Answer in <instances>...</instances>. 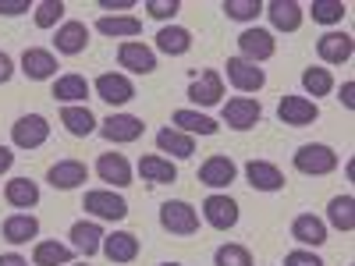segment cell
Listing matches in <instances>:
<instances>
[{"label": "cell", "instance_id": "1", "mask_svg": "<svg viewBox=\"0 0 355 266\" xmlns=\"http://www.w3.org/2000/svg\"><path fill=\"white\" fill-rule=\"evenodd\" d=\"M295 170L309 174V177H323V174L338 170V153L323 142H306V145H299V153H295Z\"/></svg>", "mask_w": 355, "mask_h": 266}, {"label": "cell", "instance_id": "2", "mask_svg": "<svg viewBox=\"0 0 355 266\" xmlns=\"http://www.w3.org/2000/svg\"><path fill=\"white\" fill-rule=\"evenodd\" d=\"M160 227L171 231V234H182V238H189V234L199 231V213L196 206H189L185 199H171L160 206Z\"/></svg>", "mask_w": 355, "mask_h": 266}, {"label": "cell", "instance_id": "3", "mask_svg": "<svg viewBox=\"0 0 355 266\" xmlns=\"http://www.w3.org/2000/svg\"><path fill=\"white\" fill-rule=\"evenodd\" d=\"M82 210L93 213L96 220H125L128 217V202L114 188H93V192H85Z\"/></svg>", "mask_w": 355, "mask_h": 266}, {"label": "cell", "instance_id": "4", "mask_svg": "<svg viewBox=\"0 0 355 266\" xmlns=\"http://www.w3.org/2000/svg\"><path fill=\"white\" fill-rule=\"evenodd\" d=\"M46 139H50V121L43 114H21L11 125V142L18 150H40Z\"/></svg>", "mask_w": 355, "mask_h": 266}, {"label": "cell", "instance_id": "5", "mask_svg": "<svg viewBox=\"0 0 355 266\" xmlns=\"http://www.w3.org/2000/svg\"><path fill=\"white\" fill-rule=\"evenodd\" d=\"M227 82L239 89V93H259V89L266 85V71L252 61H245V57H227Z\"/></svg>", "mask_w": 355, "mask_h": 266}, {"label": "cell", "instance_id": "6", "mask_svg": "<svg viewBox=\"0 0 355 266\" xmlns=\"http://www.w3.org/2000/svg\"><path fill=\"white\" fill-rule=\"evenodd\" d=\"M259 117H263V107H259V100H252V96H234V100L224 103V125L234 128V132L256 128Z\"/></svg>", "mask_w": 355, "mask_h": 266}, {"label": "cell", "instance_id": "7", "mask_svg": "<svg viewBox=\"0 0 355 266\" xmlns=\"http://www.w3.org/2000/svg\"><path fill=\"white\" fill-rule=\"evenodd\" d=\"M117 64L132 75H153L157 71V53L139 39H128V43L117 46Z\"/></svg>", "mask_w": 355, "mask_h": 266}, {"label": "cell", "instance_id": "8", "mask_svg": "<svg viewBox=\"0 0 355 266\" xmlns=\"http://www.w3.org/2000/svg\"><path fill=\"white\" fill-rule=\"evenodd\" d=\"M277 117L281 125H291V128H306L320 117V107L309 100V96H281L277 103Z\"/></svg>", "mask_w": 355, "mask_h": 266}, {"label": "cell", "instance_id": "9", "mask_svg": "<svg viewBox=\"0 0 355 266\" xmlns=\"http://www.w3.org/2000/svg\"><path fill=\"white\" fill-rule=\"evenodd\" d=\"M142 132H146V125H142V117H135V114H110L107 121L100 125V135H103L107 142H114V145L135 142Z\"/></svg>", "mask_w": 355, "mask_h": 266}, {"label": "cell", "instance_id": "10", "mask_svg": "<svg viewBox=\"0 0 355 266\" xmlns=\"http://www.w3.org/2000/svg\"><path fill=\"white\" fill-rule=\"evenodd\" d=\"M96 96L110 107H125L128 100H135V85L128 75H117V71H107L96 78Z\"/></svg>", "mask_w": 355, "mask_h": 266}, {"label": "cell", "instance_id": "11", "mask_svg": "<svg viewBox=\"0 0 355 266\" xmlns=\"http://www.w3.org/2000/svg\"><path fill=\"white\" fill-rule=\"evenodd\" d=\"M202 217L214 231H231L234 224H239V202H234L231 195H210L202 202Z\"/></svg>", "mask_w": 355, "mask_h": 266}, {"label": "cell", "instance_id": "12", "mask_svg": "<svg viewBox=\"0 0 355 266\" xmlns=\"http://www.w3.org/2000/svg\"><path fill=\"white\" fill-rule=\"evenodd\" d=\"M239 50H242L245 61L259 64V61H270L277 43H274V36L266 33V28H245V33L239 36Z\"/></svg>", "mask_w": 355, "mask_h": 266}, {"label": "cell", "instance_id": "13", "mask_svg": "<svg viewBox=\"0 0 355 266\" xmlns=\"http://www.w3.org/2000/svg\"><path fill=\"white\" fill-rule=\"evenodd\" d=\"M316 53H320V61H327V64H345V61H352L355 43H352L348 33H323L316 39Z\"/></svg>", "mask_w": 355, "mask_h": 266}, {"label": "cell", "instance_id": "14", "mask_svg": "<svg viewBox=\"0 0 355 266\" xmlns=\"http://www.w3.org/2000/svg\"><path fill=\"white\" fill-rule=\"evenodd\" d=\"M220 96H224V78H220V71H202V75L189 85V100H192L196 107H217Z\"/></svg>", "mask_w": 355, "mask_h": 266}, {"label": "cell", "instance_id": "15", "mask_svg": "<svg viewBox=\"0 0 355 266\" xmlns=\"http://www.w3.org/2000/svg\"><path fill=\"white\" fill-rule=\"evenodd\" d=\"M263 11L270 15V25L277 28V33H299V25L306 18L302 4H295V0H270Z\"/></svg>", "mask_w": 355, "mask_h": 266}, {"label": "cell", "instance_id": "16", "mask_svg": "<svg viewBox=\"0 0 355 266\" xmlns=\"http://www.w3.org/2000/svg\"><path fill=\"white\" fill-rule=\"evenodd\" d=\"M21 71H25V78H33V82H46V78L57 75V57L50 50H43V46H28L21 53Z\"/></svg>", "mask_w": 355, "mask_h": 266}, {"label": "cell", "instance_id": "17", "mask_svg": "<svg viewBox=\"0 0 355 266\" xmlns=\"http://www.w3.org/2000/svg\"><path fill=\"white\" fill-rule=\"evenodd\" d=\"M96 174H100V181H107L110 188H128L132 185V163L121 153H103L96 160Z\"/></svg>", "mask_w": 355, "mask_h": 266}, {"label": "cell", "instance_id": "18", "mask_svg": "<svg viewBox=\"0 0 355 266\" xmlns=\"http://www.w3.org/2000/svg\"><path fill=\"white\" fill-rule=\"evenodd\" d=\"M85 177H89V167H85L82 160H57V163L46 170V181H50L53 188H61V192L78 188Z\"/></svg>", "mask_w": 355, "mask_h": 266}, {"label": "cell", "instance_id": "19", "mask_svg": "<svg viewBox=\"0 0 355 266\" xmlns=\"http://www.w3.org/2000/svg\"><path fill=\"white\" fill-rule=\"evenodd\" d=\"M245 177H249V185H252L256 192H281V188H284L281 167L266 163V160H249V163H245Z\"/></svg>", "mask_w": 355, "mask_h": 266}, {"label": "cell", "instance_id": "20", "mask_svg": "<svg viewBox=\"0 0 355 266\" xmlns=\"http://www.w3.org/2000/svg\"><path fill=\"white\" fill-rule=\"evenodd\" d=\"M234 174H239V167H234L231 157H210L199 167V181L206 188H227L234 181Z\"/></svg>", "mask_w": 355, "mask_h": 266}, {"label": "cell", "instance_id": "21", "mask_svg": "<svg viewBox=\"0 0 355 266\" xmlns=\"http://www.w3.org/2000/svg\"><path fill=\"white\" fill-rule=\"evenodd\" d=\"M110 263H132L139 256V238L132 231H114V234H103V249H100Z\"/></svg>", "mask_w": 355, "mask_h": 266}, {"label": "cell", "instance_id": "22", "mask_svg": "<svg viewBox=\"0 0 355 266\" xmlns=\"http://www.w3.org/2000/svg\"><path fill=\"white\" fill-rule=\"evenodd\" d=\"M53 46H57V53H68V57L82 53V50L89 46V28H85V21H64L61 28H57V36H53Z\"/></svg>", "mask_w": 355, "mask_h": 266}, {"label": "cell", "instance_id": "23", "mask_svg": "<svg viewBox=\"0 0 355 266\" xmlns=\"http://www.w3.org/2000/svg\"><path fill=\"white\" fill-rule=\"evenodd\" d=\"M291 238L309 245V249H320L323 242H327V224H323L320 217H313V213H302L291 224Z\"/></svg>", "mask_w": 355, "mask_h": 266}, {"label": "cell", "instance_id": "24", "mask_svg": "<svg viewBox=\"0 0 355 266\" xmlns=\"http://www.w3.org/2000/svg\"><path fill=\"white\" fill-rule=\"evenodd\" d=\"M171 128H178V132H185V135H217V121L214 117H206V114H199V110H174V117H171Z\"/></svg>", "mask_w": 355, "mask_h": 266}, {"label": "cell", "instance_id": "25", "mask_svg": "<svg viewBox=\"0 0 355 266\" xmlns=\"http://www.w3.org/2000/svg\"><path fill=\"white\" fill-rule=\"evenodd\" d=\"M71 245H75L85 259L96 256V252L103 249V227L93 224V220H78V224L71 227Z\"/></svg>", "mask_w": 355, "mask_h": 266}, {"label": "cell", "instance_id": "26", "mask_svg": "<svg viewBox=\"0 0 355 266\" xmlns=\"http://www.w3.org/2000/svg\"><path fill=\"white\" fill-rule=\"evenodd\" d=\"M157 145H160V153H171L174 160H189L196 153V139L185 135V132H178V128H160L157 132Z\"/></svg>", "mask_w": 355, "mask_h": 266}, {"label": "cell", "instance_id": "27", "mask_svg": "<svg viewBox=\"0 0 355 266\" xmlns=\"http://www.w3.org/2000/svg\"><path fill=\"white\" fill-rule=\"evenodd\" d=\"M36 234H40V220L33 213H11L4 220V242H11V245H25Z\"/></svg>", "mask_w": 355, "mask_h": 266}, {"label": "cell", "instance_id": "28", "mask_svg": "<svg viewBox=\"0 0 355 266\" xmlns=\"http://www.w3.org/2000/svg\"><path fill=\"white\" fill-rule=\"evenodd\" d=\"M4 199L15 206V210H33V206L40 202V185L28 181V177H11V181L4 185Z\"/></svg>", "mask_w": 355, "mask_h": 266}, {"label": "cell", "instance_id": "29", "mask_svg": "<svg viewBox=\"0 0 355 266\" xmlns=\"http://www.w3.org/2000/svg\"><path fill=\"white\" fill-rule=\"evenodd\" d=\"M157 50L167 53V57H182V53L192 50V33L182 28V25H167V28L157 33Z\"/></svg>", "mask_w": 355, "mask_h": 266}, {"label": "cell", "instance_id": "30", "mask_svg": "<svg viewBox=\"0 0 355 266\" xmlns=\"http://www.w3.org/2000/svg\"><path fill=\"white\" fill-rule=\"evenodd\" d=\"M139 174H142V181H153V185H171L178 181V167L164 157H142L139 160Z\"/></svg>", "mask_w": 355, "mask_h": 266}, {"label": "cell", "instance_id": "31", "mask_svg": "<svg viewBox=\"0 0 355 266\" xmlns=\"http://www.w3.org/2000/svg\"><path fill=\"white\" fill-rule=\"evenodd\" d=\"M89 96V82L82 75H61L53 82V100H61L64 107H75Z\"/></svg>", "mask_w": 355, "mask_h": 266}, {"label": "cell", "instance_id": "32", "mask_svg": "<svg viewBox=\"0 0 355 266\" xmlns=\"http://www.w3.org/2000/svg\"><path fill=\"white\" fill-rule=\"evenodd\" d=\"M61 125L75 139H85V135L96 132V117H93V110H89V107H64L61 110Z\"/></svg>", "mask_w": 355, "mask_h": 266}, {"label": "cell", "instance_id": "33", "mask_svg": "<svg viewBox=\"0 0 355 266\" xmlns=\"http://www.w3.org/2000/svg\"><path fill=\"white\" fill-rule=\"evenodd\" d=\"M96 28L103 36H114V39H121V36H139L142 33V21L132 18V15H103L96 21Z\"/></svg>", "mask_w": 355, "mask_h": 266}, {"label": "cell", "instance_id": "34", "mask_svg": "<svg viewBox=\"0 0 355 266\" xmlns=\"http://www.w3.org/2000/svg\"><path fill=\"white\" fill-rule=\"evenodd\" d=\"M71 259H75V252L61 242H36V249H33L36 266H68Z\"/></svg>", "mask_w": 355, "mask_h": 266}, {"label": "cell", "instance_id": "35", "mask_svg": "<svg viewBox=\"0 0 355 266\" xmlns=\"http://www.w3.org/2000/svg\"><path fill=\"white\" fill-rule=\"evenodd\" d=\"M327 220L338 231H352L355 227V199L352 195H334L331 206H327Z\"/></svg>", "mask_w": 355, "mask_h": 266}, {"label": "cell", "instance_id": "36", "mask_svg": "<svg viewBox=\"0 0 355 266\" xmlns=\"http://www.w3.org/2000/svg\"><path fill=\"white\" fill-rule=\"evenodd\" d=\"M302 89L313 96V103H316V96H327L331 89H334V75L327 71V68H306L302 71Z\"/></svg>", "mask_w": 355, "mask_h": 266}, {"label": "cell", "instance_id": "37", "mask_svg": "<svg viewBox=\"0 0 355 266\" xmlns=\"http://www.w3.org/2000/svg\"><path fill=\"white\" fill-rule=\"evenodd\" d=\"M309 15H313V21H320V25H338V21L348 15V8L341 4V0H313Z\"/></svg>", "mask_w": 355, "mask_h": 266}, {"label": "cell", "instance_id": "38", "mask_svg": "<svg viewBox=\"0 0 355 266\" xmlns=\"http://www.w3.org/2000/svg\"><path fill=\"white\" fill-rule=\"evenodd\" d=\"M220 11L227 18H234V21H256L263 15V4H259V0H224Z\"/></svg>", "mask_w": 355, "mask_h": 266}, {"label": "cell", "instance_id": "39", "mask_svg": "<svg viewBox=\"0 0 355 266\" xmlns=\"http://www.w3.org/2000/svg\"><path fill=\"white\" fill-rule=\"evenodd\" d=\"M214 266H252V252L245 245H220Z\"/></svg>", "mask_w": 355, "mask_h": 266}, {"label": "cell", "instance_id": "40", "mask_svg": "<svg viewBox=\"0 0 355 266\" xmlns=\"http://www.w3.org/2000/svg\"><path fill=\"white\" fill-rule=\"evenodd\" d=\"M61 18H64V4H61V0H43V4H36V25L40 28H53Z\"/></svg>", "mask_w": 355, "mask_h": 266}, {"label": "cell", "instance_id": "41", "mask_svg": "<svg viewBox=\"0 0 355 266\" xmlns=\"http://www.w3.org/2000/svg\"><path fill=\"white\" fill-rule=\"evenodd\" d=\"M146 11H150L157 21H167L182 11V0H146Z\"/></svg>", "mask_w": 355, "mask_h": 266}, {"label": "cell", "instance_id": "42", "mask_svg": "<svg viewBox=\"0 0 355 266\" xmlns=\"http://www.w3.org/2000/svg\"><path fill=\"white\" fill-rule=\"evenodd\" d=\"M284 266H323V259L313 256V252H306V249H295V252L284 256Z\"/></svg>", "mask_w": 355, "mask_h": 266}, {"label": "cell", "instance_id": "43", "mask_svg": "<svg viewBox=\"0 0 355 266\" xmlns=\"http://www.w3.org/2000/svg\"><path fill=\"white\" fill-rule=\"evenodd\" d=\"M11 78H15V61H11L4 50H0V85H8Z\"/></svg>", "mask_w": 355, "mask_h": 266}, {"label": "cell", "instance_id": "44", "mask_svg": "<svg viewBox=\"0 0 355 266\" xmlns=\"http://www.w3.org/2000/svg\"><path fill=\"white\" fill-rule=\"evenodd\" d=\"M28 11V0H0V15H21Z\"/></svg>", "mask_w": 355, "mask_h": 266}, {"label": "cell", "instance_id": "45", "mask_svg": "<svg viewBox=\"0 0 355 266\" xmlns=\"http://www.w3.org/2000/svg\"><path fill=\"white\" fill-rule=\"evenodd\" d=\"M100 8L103 11H132L135 0H100Z\"/></svg>", "mask_w": 355, "mask_h": 266}, {"label": "cell", "instance_id": "46", "mask_svg": "<svg viewBox=\"0 0 355 266\" xmlns=\"http://www.w3.org/2000/svg\"><path fill=\"white\" fill-rule=\"evenodd\" d=\"M341 103H345L348 110H355V82H345V85H341Z\"/></svg>", "mask_w": 355, "mask_h": 266}, {"label": "cell", "instance_id": "47", "mask_svg": "<svg viewBox=\"0 0 355 266\" xmlns=\"http://www.w3.org/2000/svg\"><path fill=\"white\" fill-rule=\"evenodd\" d=\"M15 167V153L8 150V145H0V174H8Z\"/></svg>", "mask_w": 355, "mask_h": 266}, {"label": "cell", "instance_id": "48", "mask_svg": "<svg viewBox=\"0 0 355 266\" xmlns=\"http://www.w3.org/2000/svg\"><path fill=\"white\" fill-rule=\"evenodd\" d=\"M0 266H28V259L18 256V252H4V256H0Z\"/></svg>", "mask_w": 355, "mask_h": 266}, {"label": "cell", "instance_id": "49", "mask_svg": "<svg viewBox=\"0 0 355 266\" xmlns=\"http://www.w3.org/2000/svg\"><path fill=\"white\" fill-rule=\"evenodd\" d=\"M160 266H182V263H160Z\"/></svg>", "mask_w": 355, "mask_h": 266}, {"label": "cell", "instance_id": "50", "mask_svg": "<svg viewBox=\"0 0 355 266\" xmlns=\"http://www.w3.org/2000/svg\"><path fill=\"white\" fill-rule=\"evenodd\" d=\"M68 266H75V263H68ZM82 266H85V263H82Z\"/></svg>", "mask_w": 355, "mask_h": 266}]
</instances>
